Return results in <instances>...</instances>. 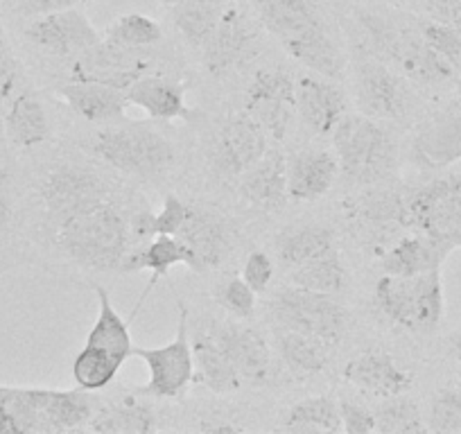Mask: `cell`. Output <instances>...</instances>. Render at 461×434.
Segmentation results:
<instances>
[{"mask_svg": "<svg viewBox=\"0 0 461 434\" xmlns=\"http://www.w3.org/2000/svg\"><path fill=\"white\" fill-rule=\"evenodd\" d=\"M122 365H125V360H121L113 353L104 351L100 347L84 344V348L77 353L73 362V378L77 387L84 389V392H100L118 375Z\"/></svg>", "mask_w": 461, "mask_h": 434, "instance_id": "cell-37", "label": "cell"}, {"mask_svg": "<svg viewBox=\"0 0 461 434\" xmlns=\"http://www.w3.org/2000/svg\"><path fill=\"white\" fill-rule=\"evenodd\" d=\"M425 10L429 21H437L461 34V0H428Z\"/></svg>", "mask_w": 461, "mask_h": 434, "instance_id": "cell-48", "label": "cell"}, {"mask_svg": "<svg viewBox=\"0 0 461 434\" xmlns=\"http://www.w3.org/2000/svg\"><path fill=\"white\" fill-rule=\"evenodd\" d=\"M217 301L221 303V308L229 310L233 317L238 319H249L254 314L256 308V292L251 290L245 283V278H230L224 285L220 287V294Z\"/></svg>", "mask_w": 461, "mask_h": 434, "instance_id": "cell-43", "label": "cell"}, {"mask_svg": "<svg viewBox=\"0 0 461 434\" xmlns=\"http://www.w3.org/2000/svg\"><path fill=\"white\" fill-rule=\"evenodd\" d=\"M375 432L380 434H420L428 432L419 405L405 393L383 398L375 407Z\"/></svg>", "mask_w": 461, "mask_h": 434, "instance_id": "cell-38", "label": "cell"}, {"mask_svg": "<svg viewBox=\"0 0 461 434\" xmlns=\"http://www.w3.org/2000/svg\"><path fill=\"white\" fill-rule=\"evenodd\" d=\"M452 247H447L446 242L416 231L393 242L383 258V272L393 276H416V274L441 269Z\"/></svg>", "mask_w": 461, "mask_h": 434, "instance_id": "cell-26", "label": "cell"}, {"mask_svg": "<svg viewBox=\"0 0 461 434\" xmlns=\"http://www.w3.org/2000/svg\"><path fill=\"white\" fill-rule=\"evenodd\" d=\"M199 429L202 432H242V425L230 423V420H226V423H220V420H203V423H199Z\"/></svg>", "mask_w": 461, "mask_h": 434, "instance_id": "cell-50", "label": "cell"}, {"mask_svg": "<svg viewBox=\"0 0 461 434\" xmlns=\"http://www.w3.org/2000/svg\"><path fill=\"white\" fill-rule=\"evenodd\" d=\"M140 50L143 48H125L104 39L75 57L70 66V79L100 82L118 91H127L136 79L149 75L152 68V61Z\"/></svg>", "mask_w": 461, "mask_h": 434, "instance_id": "cell-13", "label": "cell"}, {"mask_svg": "<svg viewBox=\"0 0 461 434\" xmlns=\"http://www.w3.org/2000/svg\"><path fill=\"white\" fill-rule=\"evenodd\" d=\"M163 30L154 19L145 14H125L106 28V41L125 48H149L161 41Z\"/></svg>", "mask_w": 461, "mask_h": 434, "instance_id": "cell-40", "label": "cell"}, {"mask_svg": "<svg viewBox=\"0 0 461 434\" xmlns=\"http://www.w3.org/2000/svg\"><path fill=\"white\" fill-rule=\"evenodd\" d=\"M10 220H12V203H10V199L0 194V236L5 233Z\"/></svg>", "mask_w": 461, "mask_h": 434, "instance_id": "cell-52", "label": "cell"}, {"mask_svg": "<svg viewBox=\"0 0 461 434\" xmlns=\"http://www.w3.org/2000/svg\"><path fill=\"white\" fill-rule=\"evenodd\" d=\"M287 283L305 287V290L321 292V294H339L346 285V267L339 258V251L328 249L314 256L308 263L290 269Z\"/></svg>", "mask_w": 461, "mask_h": 434, "instance_id": "cell-35", "label": "cell"}, {"mask_svg": "<svg viewBox=\"0 0 461 434\" xmlns=\"http://www.w3.org/2000/svg\"><path fill=\"white\" fill-rule=\"evenodd\" d=\"M5 184H7V172H5V167H3V163H0V193H3Z\"/></svg>", "mask_w": 461, "mask_h": 434, "instance_id": "cell-53", "label": "cell"}, {"mask_svg": "<svg viewBox=\"0 0 461 434\" xmlns=\"http://www.w3.org/2000/svg\"><path fill=\"white\" fill-rule=\"evenodd\" d=\"M269 149V134L247 112L226 118L217 136V166L226 176H240Z\"/></svg>", "mask_w": 461, "mask_h": 434, "instance_id": "cell-18", "label": "cell"}, {"mask_svg": "<svg viewBox=\"0 0 461 434\" xmlns=\"http://www.w3.org/2000/svg\"><path fill=\"white\" fill-rule=\"evenodd\" d=\"M375 305L392 323L411 333H432L443 317L441 269L393 276L384 274L375 283Z\"/></svg>", "mask_w": 461, "mask_h": 434, "instance_id": "cell-6", "label": "cell"}, {"mask_svg": "<svg viewBox=\"0 0 461 434\" xmlns=\"http://www.w3.org/2000/svg\"><path fill=\"white\" fill-rule=\"evenodd\" d=\"M125 95L130 104L139 106L157 121H193V109L185 104L184 88L158 75H145L136 79Z\"/></svg>", "mask_w": 461, "mask_h": 434, "instance_id": "cell-27", "label": "cell"}, {"mask_svg": "<svg viewBox=\"0 0 461 434\" xmlns=\"http://www.w3.org/2000/svg\"><path fill=\"white\" fill-rule=\"evenodd\" d=\"M166 3H167V5H175L176 0H166Z\"/></svg>", "mask_w": 461, "mask_h": 434, "instance_id": "cell-54", "label": "cell"}, {"mask_svg": "<svg viewBox=\"0 0 461 434\" xmlns=\"http://www.w3.org/2000/svg\"><path fill=\"white\" fill-rule=\"evenodd\" d=\"M339 161L326 149H305L287 158V197L314 202L335 185Z\"/></svg>", "mask_w": 461, "mask_h": 434, "instance_id": "cell-25", "label": "cell"}, {"mask_svg": "<svg viewBox=\"0 0 461 434\" xmlns=\"http://www.w3.org/2000/svg\"><path fill=\"white\" fill-rule=\"evenodd\" d=\"M278 432L337 434L341 432L339 402L328 396H312L290 407Z\"/></svg>", "mask_w": 461, "mask_h": 434, "instance_id": "cell-32", "label": "cell"}, {"mask_svg": "<svg viewBox=\"0 0 461 434\" xmlns=\"http://www.w3.org/2000/svg\"><path fill=\"white\" fill-rule=\"evenodd\" d=\"M52 231L68 258L95 272H118L131 245L130 220L111 199L75 212Z\"/></svg>", "mask_w": 461, "mask_h": 434, "instance_id": "cell-3", "label": "cell"}, {"mask_svg": "<svg viewBox=\"0 0 461 434\" xmlns=\"http://www.w3.org/2000/svg\"><path fill=\"white\" fill-rule=\"evenodd\" d=\"M5 134L19 148H37L52 139V127L41 102L32 93H19L10 102Z\"/></svg>", "mask_w": 461, "mask_h": 434, "instance_id": "cell-30", "label": "cell"}, {"mask_svg": "<svg viewBox=\"0 0 461 434\" xmlns=\"http://www.w3.org/2000/svg\"><path fill=\"white\" fill-rule=\"evenodd\" d=\"M238 190L247 203L263 211H276L287 202V158L278 148H269L260 161L238 176Z\"/></svg>", "mask_w": 461, "mask_h": 434, "instance_id": "cell-22", "label": "cell"}, {"mask_svg": "<svg viewBox=\"0 0 461 434\" xmlns=\"http://www.w3.org/2000/svg\"><path fill=\"white\" fill-rule=\"evenodd\" d=\"M276 347L278 356H281L283 365L290 369V374H294L296 378H308V375L326 369L335 342L314 338V335L296 333V330H285V333L278 335Z\"/></svg>", "mask_w": 461, "mask_h": 434, "instance_id": "cell-31", "label": "cell"}, {"mask_svg": "<svg viewBox=\"0 0 461 434\" xmlns=\"http://www.w3.org/2000/svg\"><path fill=\"white\" fill-rule=\"evenodd\" d=\"M172 265H185V267L193 265V256H190L188 247H185L176 236H157L149 242H145V245L127 251L118 272L136 274L143 272V269H149V272H152L148 287H145V292L140 294V299L136 301V308L134 312H131V317H136V312H139L140 305L145 303V299H148L152 287L158 283V278L167 276Z\"/></svg>", "mask_w": 461, "mask_h": 434, "instance_id": "cell-24", "label": "cell"}, {"mask_svg": "<svg viewBox=\"0 0 461 434\" xmlns=\"http://www.w3.org/2000/svg\"><path fill=\"white\" fill-rule=\"evenodd\" d=\"M269 312L283 330L314 335V338L339 342L346 329V310L332 294L292 285L278 287L269 301Z\"/></svg>", "mask_w": 461, "mask_h": 434, "instance_id": "cell-8", "label": "cell"}, {"mask_svg": "<svg viewBox=\"0 0 461 434\" xmlns=\"http://www.w3.org/2000/svg\"><path fill=\"white\" fill-rule=\"evenodd\" d=\"M341 432L346 434H371L375 432V414L356 401H339Z\"/></svg>", "mask_w": 461, "mask_h": 434, "instance_id": "cell-45", "label": "cell"}, {"mask_svg": "<svg viewBox=\"0 0 461 434\" xmlns=\"http://www.w3.org/2000/svg\"><path fill=\"white\" fill-rule=\"evenodd\" d=\"M95 294L100 310H97V319L93 323L91 333H88L86 344L104 348V351L113 353V356L127 362V357L131 356V348H134V342H131L130 335V323L113 308V303L109 299V292L104 287L95 285Z\"/></svg>", "mask_w": 461, "mask_h": 434, "instance_id": "cell-33", "label": "cell"}, {"mask_svg": "<svg viewBox=\"0 0 461 434\" xmlns=\"http://www.w3.org/2000/svg\"><path fill=\"white\" fill-rule=\"evenodd\" d=\"M356 102L365 116L375 121H401L410 113L411 93L405 77L369 52L356 61Z\"/></svg>", "mask_w": 461, "mask_h": 434, "instance_id": "cell-11", "label": "cell"}, {"mask_svg": "<svg viewBox=\"0 0 461 434\" xmlns=\"http://www.w3.org/2000/svg\"><path fill=\"white\" fill-rule=\"evenodd\" d=\"M91 148L97 158L136 179H163L176 166L175 145L148 125L106 127L97 131Z\"/></svg>", "mask_w": 461, "mask_h": 434, "instance_id": "cell-5", "label": "cell"}, {"mask_svg": "<svg viewBox=\"0 0 461 434\" xmlns=\"http://www.w3.org/2000/svg\"><path fill=\"white\" fill-rule=\"evenodd\" d=\"M339 172L351 184H380L396 170V139L369 116H344L332 131Z\"/></svg>", "mask_w": 461, "mask_h": 434, "instance_id": "cell-4", "label": "cell"}, {"mask_svg": "<svg viewBox=\"0 0 461 434\" xmlns=\"http://www.w3.org/2000/svg\"><path fill=\"white\" fill-rule=\"evenodd\" d=\"M411 229L447 247H461V176H441L419 185L405 197Z\"/></svg>", "mask_w": 461, "mask_h": 434, "instance_id": "cell-10", "label": "cell"}, {"mask_svg": "<svg viewBox=\"0 0 461 434\" xmlns=\"http://www.w3.org/2000/svg\"><path fill=\"white\" fill-rule=\"evenodd\" d=\"M410 158L423 170H443L461 161V106L443 109L416 127Z\"/></svg>", "mask_w": 461, "mask_h": 434, "instance_id": "cell-16", "label": "cell"}, {"mask_svg": "<svg viewBox=\"0 0 461 434\" xmlns=\"http://www.w3.org/2000/svg\"><path fill=\"white\" fill-rule=\"evenodd\" d=\"M131 356L140 357L149 369V383L140 389L143 396L175 401L184 396L194 378L193 342L188 335V308L179 301L176 330L170 344L157 348L134 347Z\"/></svg>", "mask_w": 461, "mask_h": 434, "instance_id": "cell-9", "label": "cell"}, {"mask_svg": "<svg viewBox=\"0 0 461 434\" xmlns=\"http://www.w3.org/2000/svg\"><path fill=\"white\" fill-rule=\"evenodd\" d=\"M425 423L429 432H461V389H441L434 393Z\"/></svg>", "mask_w": 461, "mask_h": 434, "instance_id": "cell-41", "label": "cell"}, {"mask_svg": "<svg viewBox=\"0 0 461 434\" xmlns=\"http://www.w3.org/2000/svg\"><path fill=\"white\" fill-rule=\"evenodd\" d=\"M57 93L68 104V109L95 125H115V122L125 121L127 106H130L125 91H118V88L100 82L70 79L68 84L59 86Z\"/></svg>", "mask_w": 461, "mask_h": 434, "instance_id": "cell-23", "label": "cell"}, {"mask_svg": "<svg viewBox=\"0 0 461 434\" xmlns=\"http://www.w3.org/2000/svg\"><path fill=\"white\" fill-rule=\"evenodd\" d=\"M446 348H447V356H450L452 360H456L461 365V329L455 330V333L447 338Z\"/></svg>", "mask_w": 461, "mask_h": 434, "instance_id": "cell-51", "label": "cell"}, {"mask_svg": "<svg viewBox=\"0 0 461 434\" xmlns=\"http://www.w3.org/2000/svg\"><path fill=\"white\" fill-rule=\"evenodd\" d=\"M46 416L52 425V434L68 432V429L86 428L93 419V405L84 389H70V392H57L50 389Z\"/></svg>", "mask_w": 461, "mask_h": 434, "instance_id": "cell-39", "label": "cell"}, {"mask_svg": "<svg viewBox=\"0 0 461 434\" xmlns=\"http://www.w3.org/2000/svg\"><path fill=\"white\" fill-rule=\"evenodd\" d=\"M203 66L215 77L236 73L256 55V32L238 7L229 5L212 32L203 39Z\"/></svg>", "mask_w": 461, "mask_h": 434, "instance_id": "cell-15", "label": "cell"}, {"mask_svg": "<svg viewBox=\"0 0 461 434\" xmlns=\"http://www.w3.org/2000/svg\"><path fill=\"white\" fill-rule=\"evenodd\" d=\"M274 249H276L278 263L290 272L312 260L314 256L335 249V233L326 224H294L278 233Z\"/></svg>", "mask_w": 461, "mask_h": 434, "instance_id": "cell-29", "label": "cell"}, {"mask_svg": "<svg viewBox=\"0 0 461 434\" xmlns=\"http://www.w3.org/2000/svg\"><path fill=\"white\" fill-rule=\"evenodd\" d=\"M86 428L97 434H149L157 432L158 423L152 407L139 401H125L93 414Z\"/></svg>", "mask_w": 461, "mask_h": 434, "instance_id": "cell-34", "label": "cell"}, {"mask_svg": "<svg viewBox=\"0 0 461 434\" xmlns=\"http://www.w3.org/2000/svg\"><path fill=\"white\" fill-rule=\"evenodd\" d=\"M356 23L365 34V50L384 61L393 70L419 86H447L461 84L456 70L434 50L423 37L419 23L398 25L375 12H356Z\"/></svg>", "mask_w": 461, "mask_h": 434, "instance_id": "cell-1", "label": "cell"}, {"mask_svg": "<svg viewBox=\"0 0 461 434\" xmlns=\"http://www.w3.org/2000/svg\"><path fill=\"white\" fill-rule=\"evenodd\" d=\"M193 357H194L193 383L203 384V387L211 389L212 393H230V392H238L240 387H245L236 365L230 362L229 353H226L224 347L217 342L212 330H202V333L194 338Z\"/></svg>", "mask_w": 461, "mask_h": 434, "instance_id": "cell-28", "label": "cell"}, {"mask_svg": "<svg viewBox=\"0 0 461 434\" xmlns=\"http://www.w3.org/2000/svg\"><path fill=\"white\" fill-rule=\"evenodd\" d=\"M39 197L48 222L55 229L75 212L111 199V185L97 167L88 163L64 161L41 176Z\"/></svg>", "mask_w": 461, "mask_h": 434, "instance_id": "cell-7", "label": "cell"}, {"mask_svg": "<svg viewBox=\"0 0 461 434\" xmlns=\"http://www.w3.org/2000/svg\"><path fill=\"white\" fill-rule=\"evenodd\" d=\"M217 342L229 353L245 387H263L272 375V353L267 339L251 326L224 321L211 329Z\"/></svg>", "mask_w": 461, "mask_h": 434, "instance_id": "cell-19", "label": "cell"}, {"mask_svg": "<svg viewBox=\"0 0 461 434\" xmlns=\"http://www.w3.org/2000/svg\"><path fill=\"white\" fill-rule=\"evenodd\" d=\"M25 39L57 57H77L102 41L91 21L75 7L37 16L25 28Z\"/></svg>", "mask_w": 461, "mask_h": 434, "instance_id": "cell-17", "label": "cell"}, {"mask_svg": "<svg viewBox=\"0 0 461 434\" xmlns=\"http://www.w3.org/2000/svg\"><path fill=\"white\" fill-rule=\"evenodd\" d=\"M16 86H19V64L7 43L5 32L0 28V102L14 100Z\"/></svg>", "mask_w": 461, "mask_h": 434, "instance_id": "cell-46", "label": "cell"}, {"mask_svg": "<svg viewBox=\"0 0 461 434\" xmlns=\"http://www.w3.org/2000/svg\"><path fill=\"white\" fill-rule=\"evenodd\" d=\"M242 278H245V283L256 292V294H263L274 278L272 258H269L265 251H254V254H249L245 269H242Z\"/></svg>", "mask_w": 461, "mask_h": 434, "instance_id": "cell-47", "label": "cell"}, {"mask_svg": "<svg viewBox=\"0 0 461 434\" xmlns=\"http://www.w3.org/2000/svg\"><path fill=\"white\" fill-rule=\"evenodd\" d=\"M84 0H16V12L28 19H37V16L52 14V12L70 10L77 7Z\"/></svg>", "mask_w": 461, "mask_h": 434, "instance_id": "cell-49", "label": "cell"}, {"mask_svg": "<svg viewBox=\"0 0 461 434\" xmlns=\"http://www.w3.org/2000/svg\"><path fill=\"white\" fill-rule=\"evenodd\" d=\"M245 112L265 127L269 139L281 143L296 116V82L283 70H258L245 95Z\"/></svg>", "mask_w": 461, "mask_h": 434, "instance_id": "cell-12", "label": "cell"}, {"mask_svg": "<svg viewBox=\"0 0 461 434\" xmlns=\"http://www.w3.org/2000/svg\"><path fill=\"white\" fill-rule=\"evenodd\" d=\"M344 95L321 75H303L296 82V113L312 134L328 136L344 118Z\"/></svg>", "mask_w": 461, "mask_h": 434, "instance_id": "cell-21", "label": "cell"}, {"mask_svg": "<svg viewBox=\"0 0 461 434\" xmlns=\"http://www.w3.org/2000/svg\"><path fill=\"white\" fill-rule=\"evenodd\" d=\"M188 203L181 202L176 194H167L163 199V206L157 215L149 217V231L152 238L157 236H176L179 229L184 227L185 217H188Z\"/></svg>", "mask_w": 461, "mask_h": 434, "instance_id": "cell-44", "label": "cell"}, {"mask_svg": "<svg viewBox=\"0 0 461 434\" xmlns=\"http://www.w3.org/2000/svg\"><path fill=\"white\" fill-rule=\"evenodd\" d=\"M176 238L188 247L190 256H193L190 269L197 274H206L220 267L236 245V231L229 220L221 212L206 206L188 208V217Z\"/></svg>", "mask_w": 461, "mask_h": 434, "instance_id": "cell-14", "label": "cell"}, {"mask_svg": "<svg viewBox=\"0 0 461 434\" xmlns=\"http://www.w3.org/2000/svg\"><path fill=\"white\" fill-rule=\"evenodd\" d=\"M419 28L423 32V37L432 43L434 50L441 52L443 59L456 70V75L461 79V34L429 19L419 21Z\"/></svg>", "mask_w": 461, "mask_h": 434, "instance_id": "cell-42", "label": "cell"}, {"mask_svg": "<svg viewBox=\"0 0 461 434\" xmlns=\"http://www.w3.org/2000/svg\"><path fill=\"white\" fill-rule=\"evenodd\" d=\"M254 5L265 28L299 64L321 77H341L344 59L312 0H254Z\"/></svg>", "mask_w": 461, "mask_h": 434, "instance_id": "cell-2", "label": "cell"}, {"mask_svg": "<svg viewBox=\"0 0 461 434\" xmlns=\"http://www.w3.org/2000/svg\"><path fill=\"white\" fill-rule=\"evenodd\" d=\"M175 25L181 32V37L190 43V46L199 48L203 39L212 32L217 21L226 12L229 5H221L215 0H176L175 5Z\"/></svg>", "mask_w": 461, "mask_h": 434, "instance_id": "cell-36", "label": "cell"}, {"mask_svg": "<svg viewBox=\"0 0 461 434\" xmlns=\"http://www.w3.org/2000/svg\"><path fill=\"white\" fill-rule=\"evenodd\" d=\"M346 383L357 392L378 398H392L407 393L411 387V374L402 369L389 353L365 351L344 366Z\"/></svg>", "mask_w": 461, "mask_h": 434, "instance_id": "cell-20", "label": "cell"}]
</instances>
